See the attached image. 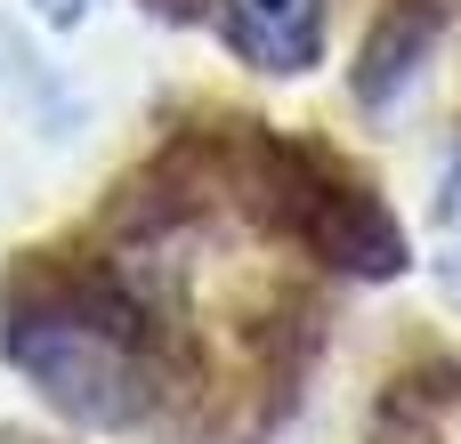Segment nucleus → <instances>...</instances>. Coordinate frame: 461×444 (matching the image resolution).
Here are the masks:
<instances>
[{
    "label": "nucleus",
    "instance_id": "1",
    "mask_svg": "<svg viewBox=\"0 0 461 444\" xmlns=\"http://www.w3.org/2000/svg\"><path fill=\"white\" fill-rule=\"evenodd\" d=\"M0 348L41 388V404H57L81 429H138L162 404V372H170L154 307L113 267L16 283Z\"/></svg>",
    "mask_w": 461,
    "mask_h": 444
},
{
    "label": "nucleus",
    "instance_id": "2",
    "mask_svg": "<svg viewBox=\"0 0 461 444\" xmlns=\"http://www.w3.org/2000/svg\"><path fill=\"white\" fill-rule=\"evenodd\" d=\"M243 178L251 194L267 202V218L308 243L316 259L348 267V275H397L405 267V243H397V218L373 202L365 178H348L332 154L316 146H292V138H243Z\"/></svg>",
    "mask_w": 461,
    "mask_h": 444
},
{
    "label": "nucleus",
    "instance_id": "3",
    "mask_svg": "<svg viewBox=\"0 0 461 444\" xmlns=\"http://www.w3.org/2000/svg\"><path fill=\"white\" fill-rule=\"evenodd\" d=\"M446 16H454V0H389V8H381V24L365 32V73H357V97H365V105H389V97L421 73V57L438 49Z\"/></svg>",
    "mask_w": 461,
    "mask_h": 444
},
{
    "label": "nucleus",
    "instance_id": "4",
    "mask_svg": "<svg viewBox=\"0 0 461 444\" xmlns=\"http://www.w3.org/2000/svg\"><path fill=\"white\" fill-rule=\"evenodd\" d=\"M227 40L259 73H308L324 49V0H227Z\"/></svg>",
    "mask_w": 461,
    "mask_h": 444
},
{
    "label": "nucleus",
    "instance_id": "5",
    "mask_svg": "<svg viewBox=\"0 0 461 444\" xmlns=\"http://www.w3.org/2000/svg\"><path fill=\"white\" fill-rule=\"evenodd\" d=\"M438 275H446V291L461 299V162L446 170V186H438Z\"/></svg>",
    "mask_w": 461,
    "mask_h": 444
},
{
    "label": "nucleus",
    "instance_id": "6",
    "mask_svg": "<svg viewBox=\"0 0 461 444\" xmlns=\"http://www.w3.org/2000/svg\"><path fill=\"white\" fill-rule=\"evenodd\" d=\"M41 16H49V24H73V16H81V0H41Z\"/></svg>",
    "mask_w": 461,
    "mask_h": 444
}]
</instances>
